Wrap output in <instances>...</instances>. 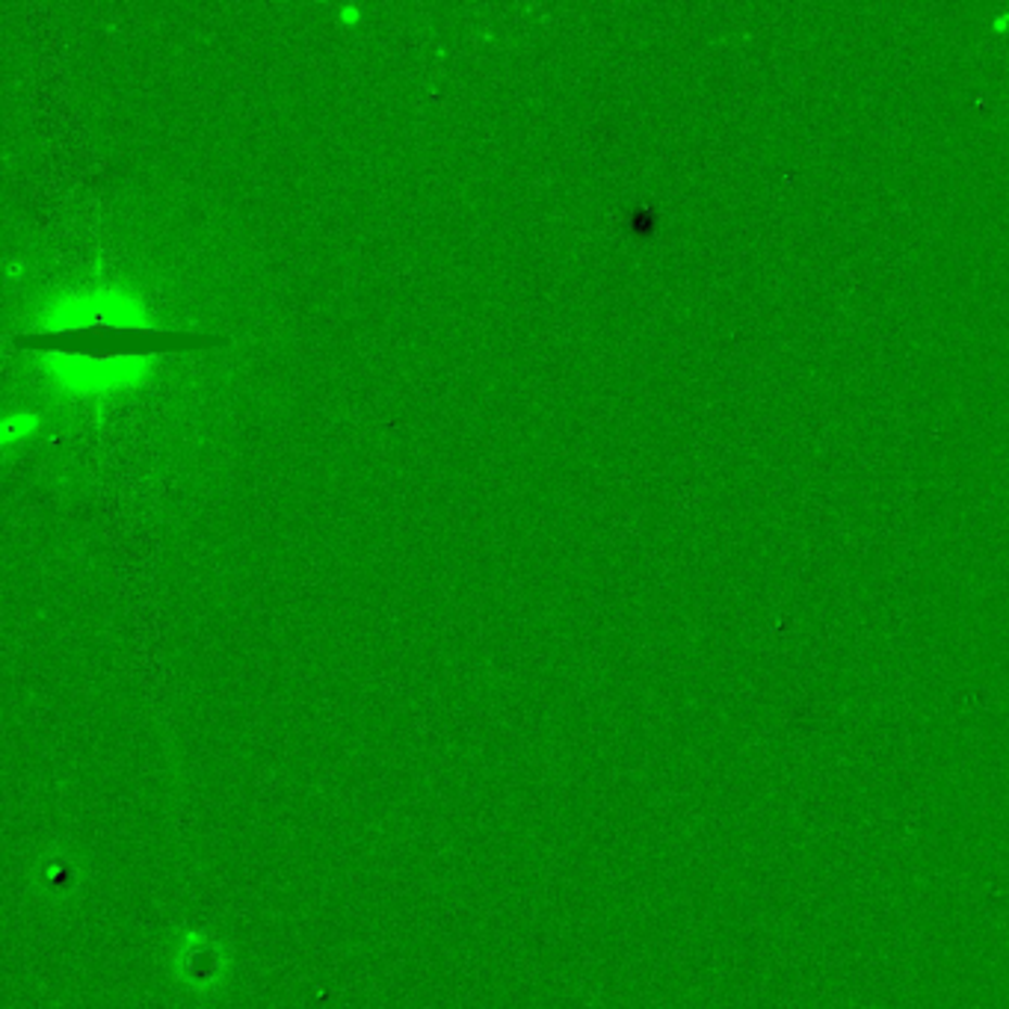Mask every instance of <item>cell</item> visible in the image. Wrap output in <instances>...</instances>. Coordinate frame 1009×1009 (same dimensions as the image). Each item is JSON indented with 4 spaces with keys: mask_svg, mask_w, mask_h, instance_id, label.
Masks as SVG:
<instances>
[{
    "mask_svg": "<svg viewBox=\"0 0 1009 1009\" xmlns=\"http://www.w3.org/2000/svg\"><path fill=\"white\" fill-rule=\"evenodd\" d=\"M45 367L51 370L56 386L75 394H92V391H113V388L140 386L149 376L151 358L142 355H65L48 353Z\"/></svg>",
    "mask_w": 1009,
    "mask_h": 1009,
    "instance_id": "1",
    "label": "cell"
},
{
    "mask_svg": "<svg viewBox=\"0 0 1009 1009\" xmlns=\"http://www.w3.org/2000/svg\"><path fill=\"white\" fill-rule=\"evenodd\" d=\"M36 427H39V415H33V412L10 415V418L3 420V427H0V441H3V444H12L15 439L36 432Z\"/></svg>",
    "mask_w": 1009,
    "mask_h": 1009,
    "instance_id": "2",
    "label": "cell"
},
{
    "mask_svg": "<svg viewBox=\"0 0 1009 1009\" xmlns=\"http://www.w3.org/2000/svg\"><path fill=\"white\" fill-rule=\"evenodd\" d=\"M358 18H362V12L355 10V7H344V10H341V24H346V27L358 24Z\"/></svg>",
    "mask_w": 1009,
    "mask_h": 1009,
    "instance_id": "3",
    "label": "cell"
},
{
    "mask_svg": "<svg viewBox=\"0 0 1009 1009\" xmlns=\"http://www.w3.org/2000/svg\"><path fill=\"white\" fill-rule=\"evenodd\" d=\"M22 273H24V269L18 267V264H10V267H7V279H18Z\"/></svg>",
    "mask_w": 1009,
    "mask_h": 1009,
    "instance_id": "4",
    "label": "cell"
}]
</instances>
